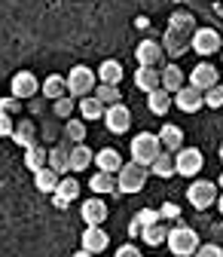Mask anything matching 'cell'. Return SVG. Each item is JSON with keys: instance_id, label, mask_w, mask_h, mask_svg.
<instances>
[{"instance_id": "cell-1", "label": "cell", "mask_w": 223, "mask_h": 257, "mask_svg": "<svg viewBox=\"0 0 223 257\" xmlns=\"http://www.w3.org/2000/svg\"><path fill=\"white\" fill-rule=\"evenodd\" d=\"M168 251L174 254V257H193L199 248H202V242H199V233L193 230V227H186V223H177V227H171L168 230Z\"/></svg>"}, {"instance_id": "cell-30", "label": "cell", "mask_w": 223, "mask_h": 257, "mask_svg": "<svg viewBox=\"0 0 223 257\" xmlns=\"http://www.w3.org/2000/svg\"><path fill=\"white\" fill-rule=\"evenodd\" d=\"M92 163H95V153L89 147H83V144L71 147V172H86Z\"/></svg>"}, {"instance_id": "cell-25", "label": "cell", "mask_w": 223, "mask_h": 257, "mask_svg": "<svg viewBox=\"0 0 223 257\" xmlns=\"http://www.w3.org/2000/svg\"><path fill=\"white\" fill-rule=\"evenodd\" d=\"M183 86H186L183 71L177 68V64H165V68H162V89H168L171 95H177Z\"/></svg>"}, {"instance_id": "cell-3", "label": "cell", "mask_w": 223, "mask_h": 257, "mask_svg": "<svg viewBox=\"0 0 223 257\" xmlns=\"http://www.w3.org/2000/svg\"><path fill=\"white\" fill-rule=\"evenodd\" d=\"M162 150H165L162 141H159V135H153V132H141V135L132 138V159L141 163V166H147V169L156 163V156Z\"/></svg>"}, {"instance_id": "cell-12", "label": "cell", "mask_w": 223, "mask_h": 257, "mask_svg": "<svg viewBox=\"0 0 223 257\" xmlns=\"http://www.w3.org/2000/svg\"><path fill=\"white\" fill-rule=\"evenodd\" d=\"M189 86H196V89H202V92L214 89V86H217V68H214L211 61H202V64H196V68H193V74H189Z\"/></svg>"}, {"instance_id": "cell-19", "label": "cell", "mask_w": 223, "mask_h": 257, "mask_svg": "<svg viewBox=\"0 0 223 257\" xmlns=\"http://www.w3.org/2000/svg\"><path fill=\"white\" fill-rule=\"evenodd\" d=\"M159 141H162V147L168 153H177L183 147V128L174 125V122H165L162 128H159Z\"/></svg>"}, {"instance_id": "cell-9", "label": "cell", "mask_w": 223, "mask_h": 257, "mask_svg": "<svg viewBox=\"0 0 223 257\" xmlns=\"http://www.w3.org/2000/svg\"><path fill=\"white\" fill-rule=\"evenodd\" d=\"M174 107H180L183 113H196V110H202V107H205V92L186 83V86L174 95Z\"/></svg>"}, {"instance_id": "cell-42", "label": "cell", "mask_w": 223, "mask_h": 257, "mask_svg": "<svg viewBox=\"0 0 223 257\" xmlns=\"http://www.w3.org/2000/svg\"><path fill=\"white\" fill-rule=\"evenodd\" d=\"M193 257H223V248L220 245H202Z\"/></svg>"}, {"instance_id": "cell-2", "label": "cell", "mask_w": 223, "mask_h": 257, "mask_svg": "<svg viewBox=\"0 0 223 257\" xmlns=\"http://www.w3.org/2000/svg\"><path fill=\"white\" fill-rule=\"evenodd\" d=\"M153 172L147 169V166H141V163H125L122 169H119V175H116V193H141L144 187H147V178H150Z\"/></svg>"}, {"instance_id": "cell-41", "label": "cell", "mask_w": 223, "mask_h": 257, "mask_svg": "<svg viewBox=\"0 0 223 257\" xmlns=\"http://www.w3.org/2000/svg\"><path fill=\"white\" fill-rule=\"evenodd\" d=\"M0 110H7V113L13 116V113H19V110H22V101L16 98V95H10V98H0Z\"/></svg>"}, {"instance_id": "cell-7", "label": "cell", "mask_w": 223, "mask_h": 257, "mask_svg": "<svg viewBox=\"0 0 223 257\" xmlns=\"http://www.w3.org/2000/svg\"><path fill=\"white\" fill-rule=\"evenodd\" d=\"M193 52H199V55L223 52V37L217 34L214 28H196V34H193Z\"/></svg>"}, {"instance_id": "cell-40", "label": "cell", "mask_w": 223, "mask_h": 257, "mask_svg": "<svg viewBox=\"0 0 223 257\" xmlns=\"http://www.w3.org/2000/svg\"><path fill=\"white\" fill-rule=\"evenodd\" d=\"M159 217H162V220H177L180 217V205L177 202H165L162 208H159Z\"/></svg>"}, {"instance_id": "cell-8", "label": "cell", "mask_w": 223, "mask_h": 257, "mask_svg": "<svg viewBox=\"0 0 223 257\" xmlns=\"http://www.w3.org/2000/svg\"><path fill=\"white\" fill-rule=\"evenodd\" d=\"M40 86H43V83H40L34 74H31V71H19V74L13 77V83H10V89H13V95H16L19 101L34 98V95L40 92Z\"/></svg>"}, {"instance_id": "cell-16", "label": "cell", "mask_w": 223, "mask_h": 257, "mask_svg": "<svg viewBox=\"0 0 223 257\" xmlns=\"http://www.w3.org/2000/svg\"><path fill=\"white\" fill-rule=\"evenodd\" d=\"M77 196H80V184H77V178H61L58 190L52 193V202H55V208H68Z\"/></svg>"}, {"instance_id": "cell-39", "label": "cell", "mask_w": 223, "mask_h": 257, "mask_svg": "<svg viewBox=\"0 0 223 257\" xmlns=\"http://www.w3.org/2000/svg\"><path fill=\"white\" fill-rule=\"evenodd\" d=\"M13 132H16V119L7 110H0V138H13Z\"/></svg>"}, {"instance_id": "cell-27", "label": "cell", "mask_w": 223, "mask_h": 257, "mask_svg": "<svg viewBox=\"0 0 223 257\" xmlns=\"http://www.w3.org/2000/svg\"><path fill=\"white\" fill-rule=\"evenodd\" d=\"M80 113H83L86 122H95V119H104L107 107H104L98 98H95V95H86V98H80Z\"/></svg>"}, {"instance_id": "cell-33", "label": "cell", "mask_w": 223, "mask_h": 257, "mask_svg": "<svg viewBox=\"0 0 223 257\" xmlns=\"http://www.w3.org/2000/svg\"><path fill=\"white\" fill-rule=\"evenodd\" d=\"M141 239H144V245H150V248L165 245V242H168V227H165V223H153V227H144V230H141Z\"/></svg>"}, {"instance_id": "cell-14", "label": "cell", "mask_w": 223, "mask_h": 257, "mask_svg": "<svg viewBox=\"0 0 223 257\" xmlns=\"http://www.w3.org/2000/svg\"><path fill=\"white\" fill-rule=\"evenodd\" d=\"M135 86L141 92H156V89H162V71L159 68H144V64H138V71H135Z\"/></svg>"}, {"instance_id": "cell-23", "label": "cell", "mask_w": 223, "mask_h": 257, "mask_svg": "<svg viewBox=\"0 0 223 257\" xmlns=\"http://www.w3.org/2000/svg\"><path fill=\"white\" fill-rule=\"evenodd\" d=\"M13 141H16L19 147H25V150H31V147H34V144H37V128H34V122H31V119H22V122H16Z\"/></svg>"}, {"instance_id": "cell-31", "label": "cell", "mask_w": 223, "mask_h": 257, "mask_svg": "<svg viewBox=\"0 0 223 257\" xmlns=\"http://www.w3.org/2000/svg\"><path fill=\"white\" fill-rule=\"evenodd\" d=\"M49 166L58 172V175H65L71 172V147H49Z\"/></svg>"}, {"instance_id": "cell-46", "label": "cell", "mask_w": 223, "mask_h": 257, "mask_svg": "<svg viewBox=\"0 0 223 257\" xmlns=\"http://www.w3.org/2000/svg\"><path fill=\"white\" fill-rule=\"evenodd\" d=\"M220 163H223V144H220Z\"/></svg>"}, {"instance_id": "cell-22", "label": "cell", "mask_w": 223, "mask_h": 257, "mask_svg": "<svg viewBox=\"0 0 223 257\" xmlns=\"http://www.w3.org/2000/svg\"><path fill=\"white\" fill-rule=\"evenodd\" d=\"M49 166V150L46 147H40V144H34V147H31V150H25V169L28 172H43Z\"/></svg>"}, {"instance_id": "cell-20", "label": "cell", "mask_w": 223, "mask_h": 257, "mask_svg": "<svg viewBox=\"0 0 223 257\" xmlns=\"http://www.w3.org/2000/svg\"><path fill=\"white\" fill-rule=\"evenodd\" d=\"M193 13H186V10H174L168 16V31H177V34H186V37H193L196 34V28H193Z\"/></svg>"}, {"instance_id": "cell-11", "label": "cell", "mask_w": 223, "mask_h": 257, "mask_svg": "<svg viewBox=\"0 0 223 257\" xmlns=\"http://www.w3.org/2000/svg\"><path fill=\"white\" fill-rule=\"evenodd\" d=\"M135 58H138V64H144V68H156V64L165 58V49H162V43H156V40H144V43H138Z\"/></svg>"}, {"instance_id": "cell-38", "label": "cell", "mask_w": 223, "mask_h": 257, "mask_svg": "<svg viewBox=\"0 0 223 257\" xmlns=\"http://www.w3.org/2000/svg\"><path fill=\"white\" fill-rule=\"evenodd\" d=\"M71 113H74V95H65V98H58V101H55V116L71 119Z\"/></svg>"}, {"instance_id": "cell-21", "label": "cell", "mask_w": 223, "mask_h": 257, "mask_svg": "<svg viewBox=\"0 0 223 257\" xmlns=\"http://www.w3.org/2000/svg\"><path fill=\"white\" fill-rule=\"evenodd\" d=\"M40 92L46 95V98H52V101L65 98V95H68V77H61V74H49V77L43 80Z\"/></svg>"}, {"instance_id": "cell-44", "label": "cell", "mask_w": 223, "mask_h": 257, "mask_svg": "<svg viewBox=\"0 0 223 257\" xmlns=\"http://www.w3.org/2000/svg\"><path fill=\"white\" fill-rule=\"evenodd\" d=\"M71 257H98V254H92V251H86V248H80L77 254H71Z\"/></svg>"}, {"instance_id": "cell-32", "label": "cell", "mask_w": 223, "mask_h": 257, "mask_svg": "<svg viewBox=\"0 0 223 257\" xmlns=\"http://www.w3.org/2000/svg\"><path fill=\"white\" fill-rule=\"evenodd\" d=\"M89 187H92L95 196H104V193H116V178H113L110 172H95V175H92V181H89Z\"/></svg>"}, {"instance_id": "cell-6", "label": "cell", "mask_w": 223, "mask_h": 257, "mask_svg": "<svg viewBox=\"0 0 223 257\" xmlns=\"http://www.w3.org/2000/svg\"><path fill=\"white\" fill-rule=\"evenodd\" d=\"M174 163H177V175L183 178H196L205 166V156L196 150V147H180L177 156H174Z\"/></svg>"}, {"instance_id": "cell-18", "label": "cell", "mask_w": 223, "mask_h": 257, "mask_svg": "<svg viewBox=\"0 0 223 257\" xmlns=\"http://www.w3.org/2000/svg\"><path fill=\"white\" fill-rule=\"evenodd\" d=\"M95 166H98V172L119 175V169H122L125 163H122L119 150H113V147H104V150H98V153H95Z\"/></svg>"}, {"instance_id": "cell-36", "label": "cell", "mask_w": 223, "mask_h": 257, "mask_svg": "<svg viewBox=\"0 0 223 257\" xmlns=\"http://www.w3.org/2000/svg\"><path fill=\"white\" fill-rule=\"evenodd\" d=\"M132 223H138V227L144 230V227H153V223H162V217H159V208H141Z\"/></svg>"}, {"instance_id": "cell-13", "label": "cell", "mask_w": 223, "mask_h": 257, "mask_svg": "<svg viewBox=\"0 0 223 257\" xmlns=\"http://www.w3.org/2000/svg\"><path fill=\"white\" fill-rule=\"evenodd\" d=\"M80 214H83V220H86V227H101V223L107 220V205H104L98 196H92V199L83 202Z\"/></svg>"}, {"instance_id": "cell-5", "label": "cell", "mask_w": 223, "mask_h": 257, "mask_svg": "<svg viewBox=\"0 0 223 257\" xmlns=\"http://www.w3.org/2000/svg\"><path fill=\"white\" fill-rule=\"evenodd\" d=\"M186 199H189V205L199 208V211L211 208V205L217 202V184H214V181H202V178H196L193 184L186 187Z\"/></svg>"}, {"instance_id": "cell-24", "label": "cell", "mask_w": 223, "mask_h": 257, "mask_svg": "<svg viewBox=\"0 0 223 257\" xmlns=\"http://www.w3.org/2000/svg\"><path fill=\"white\" fill-rule=\"evenodd\" d=\"M147 104H150V113L162 116V113H168V107L174 104V95H171L168 89H156V92L147 95Z\"/></svg>"}, {"instance_id": "cell-10", "label": "cell", "mask_w": 223, "mask_h": 257, "mask_svg": "<svg viewBox=\"0 0 223 257\" xmlns=\"http://www.w3.org/2000/svg\"><path fill=\"white\" fill-rule=\"evenodd\" d=\"M104 122H107V128H110L113 135H122V132H129V128H132V110L125 107V104H113V107H107Z\"/></svg>"}, {"instance_id": "cell-45", "label": "cell", "mask_w": 223, "mask_h": 257, "mask_svg": "<svg viewBox=\"0 0 223 257\" xmlns=\"http://www.w3.org/2000/svg\"><path fill=\"white\" fill-rule=\"evenodd\" d=\"M217 208H220V214H223V193L217 196Z\"/></svg>"}, {"instance_id": "cell-35", "label": "cell", "mask_w": 223, "mask_h": 257, "mask_svg": "<svg viewBox=\"0 0 223 257\" xmlns=\"http://www.w3.org/2000/svg\"><path fill=\"white\" fill-rule=\"evenodd\" d=\"M65 138L71 141V144H83L86 141V122H80V119H68L65 122Z\"/></svg>"}, {"instance_id": "cell-15", "label": "cell", "mask_w": 223, "mask_h": 257, "mask_svg": "<svg viewBox=\"0 0 223 257\" xmlns=\"http://www.w3.org/2000/svg\"><path fill=\"white\" fill-rule=\"evenodd\" d=\"M80 242H83V248H86V251L101 254V251H107L110 236H107L101 227H86V230H83V236H80Z\"/></svg>"}, {"instance_id": "cell-37", "label": "cell", "mask_w": 223, "mask_h": 257, "mask_svg": "<svg viewBox=\"0 0 223 257\" xmlns=\"http://www.w3.org/2000/svg\"><path fill=\"white\" fill-rule=\"evenodd\" d=\"M205 107H211V110L223 107V86H220V83H217L214 89H208V92H205Z\"/></svg>"}, {"instance_id": "cell-43", "label": "cell", "mask_w": 223, "mask_h": 257, "mask_svg": "<svg viewBox=\"0 0 223 257\" xmlns=\"http://www.w3.org/2000/svg\"><path fill=\"white\" fill-rule=\"evenodd\" d=\"M113 257H141V248L138 245H119V251Z\"/></svg>"}, {"instance_id": "cell-29", "label": "cell", "mask_w": 223, "mask_h": 257, "mask_svg": "<svg viewBox=\"0 0 223 257\" xmlns=\"http://www.w3.org/2000/svg\"><path fill=\"white\" fill-rule=\"evenodd\" d=\"M150 172L156 175V178H171V175H177V163H174V156L168 153V150H162L156 156V163L150 166Z\"/></svg>"}, {"instance_id": "cell-28", "label": "cell", "mask_w": 223, "mask_h": 257, "mask_svg": "<svg viewBox=\"0 0 223 257\" xmlns=\"http://www.w3.org/2000/svg\"><path fill=\"white\" fill-rule=\"evenodd\" d=\"M98 80L107 83V86H119L122 83V64L116 58H107L101 61V68H98Z\"/></svg>"}, {"instance_id": "cell-34", "label": "cell", "mask_w": 223, "mask_h": 257, "mask_svg": "<svg viewBox=\"0 0 223 257\" xmlns=\"http://www.w3.org/2000/svg\"><path fill=\"white\" fill-rule=\"evenodd\" d=\"M95 98H98L104 107H113V104H122L119 98H122V95H119V86H107V83H101L98 89H95Z\"/></svg>"}, {"instance_id": "cell-17", "label": "cell", "mask_w": 223, "mask_h": 257, "mask_svg": "<svg viewBox=\"0 0 223 257\" xmlns=\"http://www.w3.org/2000/svg\"><path fill=\"white\" fill-rule=\"evenodd\" d=\"M189 46H193V37H186V34H177V31H165V37H162V49L168 58H180Z\"/></svg>"}, {"instance_id": "cell-26", "label": "cell", "mask_w": 223, "mask_h": 257, "mask_svg": "<svg viewBox=\"0 0 223 257\" xmlns=\"http://www.w3.org/2000/svg\"><path fill=\"white\" fill-rule=\"evenodd\" d=\"M58 184H61V175H58L52 166H46L43 172H37V175H34V187H37L40 193H49V196L58 190Z\"/></svg>"}, {"instance_id": "cell-47", "label": "cell", "mask_w": 223, "mask_h": 257, "mask_svg": "<svg viewBox=\"0 0 223 257\" xmlns=\"http://www.w3.org/2000/svg\"><path fill=\"white\" fill-rule=\"evenodd\" d=\"M217 184H220V190H223V175H220V181H217Z\"/></svg>"}, {"instance_id": "cell-4", "label": "cell", "mask_w": 223, "mask_h": 257, "mask_svg": "<svg viewBox=\"0 0 223 257\" xmlns=\"http://www.w3.org/2000/svg\"><path fill=\"white\" fill-rule=\"evenodd\" d=\"M95 80H98V74H95L92 68L77 64V68H71V74H68V95H74V98H86V95L95 92Z\"/></svg>"}]
</instances>
